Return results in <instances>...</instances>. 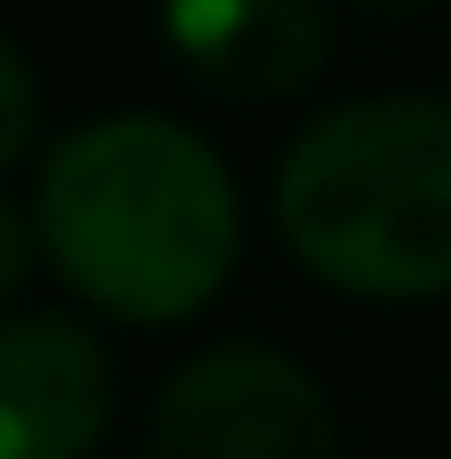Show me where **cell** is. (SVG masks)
<instances>
[{
	"label": "cell",
	"instance_id": "1",
	"mask_svg": "<svg viewBox=\"0 0 451 459\" xmlns=\"http://www.w3.org/2000/svg\"><path fill=\"white\" fill-rule=\"evenodd\" d=\"M40 250L113 323L202 315L242 258V194L226 161L161 113H105L40 169Z\"/></svg>",
	"mask_w": 451,
	"mask_h": 459
},
{
	"label": "cell",
	"instance_id": "2",
	"mask_svg": "<svg viewBox=\"0 0 451 459\" xmlns=\"http://www.w3.org/2000/svg\"><path fill=\"white\" fill-rule=\"evenodd\" d=\"M291 258L347 299L451 290V97H355L299 129L274 169Z\"/></svg>",
	"mask_w": 451,
	"mask_h": 459
},
{
	"label": "cell",
	"instance_id": "3",
	"mask_svg": "<svg viewBox=\"0 0 451 459\" xmlns=\"http://www.w3.org/2000/svg\"><path fill=\"white\" fill-rule=\"evenodd\" d=\"M145 459H339V420L307 363L226 339L169 371L145 420Z\"/></svg>",
	"mask_w": 451,
	"mask_h": 459
},
{
	"label": "cell",
	"instance_id": "4",
	"mask_svg": "<svg viewBox=\"0 0 451 459\" xmlns=\"http://www.w3.org/2000/svg\"><path fill=\"white\" fill-rule=\"evenodd\" d=\"M113 355L73 315H0V459H97Z\"/></svg>",
	"mask_w": 451,
	"mask_h": 459
},
{
	"label": "cell",
	"instance_id": "5",
	"mask_svg": "<svg viewBox=\"0 0 451 459\" xmlns=\"http://www.w3.org/2000/svg\"><path fill=\"white\" fill-rule=\"evenodd\" d=\"M169 56L242 105L299 97L331 56V8L323 0H161Z\"/></svg>",
	"mask_w": 451,
	"mask_h": 459
},
{
	"label": "cell",
	"instance_id": "6",
	"mask_svg": "<svg viewBox=\"0 0 451 459\" xmlns=\"http://www.w3.org/2000/svg\"><path fill=\"white\" fill-rule=\"evenodd\" d=\"M32 129H40V81L16 56V40H0V169L32 145Z\"/></svg>",
	"mask_w": 451,
	"mask_h": 459
},
{
	"label": "cell",
	"instance_id": "7",
	"mask_svg": "<svg viewBox=\"0 0 451 459\" xmlns=\"http://www.w3.org/2000/svg\"><path fill=\"white\" fill-rule=\"evenodd\" d=\"M32 258H40V218H32V210H16V202H0V299H16V290H24Z\"/></svg>",
	"mask_w": 451,
	"mask_h": 459
},
{
	"label": "cell",
	"instance_id": "8",
	"mask_svg": "<svg viewBox=\"0 0 451 459\" xmlns=\"http://www.w3.org/2000/svg\"><path fill=\"white\" fill-rule=\"evenodd\" d=\"M355 8H371V16H420V8H436V0H355Z\"/></svg>",
	"mask_w": 451,
	"mask_h": 459
}]
</instances>
